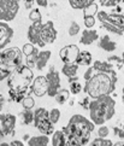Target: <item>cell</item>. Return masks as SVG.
<instances>
[{
    "instance_id": "1",
    "label": "cell",
    "mask_w": 124,
    "mask_h": 146,
    "mask_svg": "<svg viewBox=\"0 0 124 146\" xmlns=\"http://www.w3.org/2000/svg\"><path fill=\"white\" fill-rule=\"evenodd\" d=\"M115 105L116 102L110 97V94L99 97L90 102L88 110L92 122L98 126H101L106 121L111 119L115 115Z\"/></svg>"
},
{
    "instance_id": "2",
    "label": "cell",
    "mask_w": 124,
    "mask_h": 146,
    "mask_svg": "<svg viewBox=\"0 0 124 146\" xmlns=\"http://www.w3.org/2000/svg\"><path fill=\"white\" fill-rule=\"evenodd\" d=\"M95 124L89 119H87L82 115H74L68 123V126L63 127V132L74 137L76 140H78L82 146H84L89 143L92 132L94 130Z\"/></svg>"
},
{
    "instance_id": "3",
    "label": "cell",
    "mask_w": 124,
    "mask_h": 146,
    "mask_svg": "<svg viewBox=\"0 0 124 146\" xmlns=\"http://www.w3.org/2000/svg\"><path fill=\"white\" fill-rule=\"evenodd\" d=\"M83 91L88 97L96 99L102 96H108L115 91V81L105 72H96L89 80H87Z\"/></svg>"
},
{
    "instance_id": "4",
    "label": "cell",
    "mask_w": 124,
    "mask_h": 146,
    "mask_svg": "<svg viewBox=\"0 0 124 146\" xmlns=\"http://www.w3.org/2000/svg\"><path fill=\"white\" fill-rule=\"evenodd\" d=\"M34 79V74L30 68L25 64H22L15 69L9 76L7 86L10 90L15 91H27Z\"/></svg>"
},
{
    "instance_id": "5",
    "label": "cell",
    "mask_w": 124,
    "mask_h": 146,
    "mask_svg": "<svg viewBox=\"0 0 124 146\" xmlns=\"http://www.w3.org/2000/svg\"><path fill=\"white\" fill-rule=\"evenodd\" d=\"M23 64V53L18 47H10L0 51V68L13 71Z\"/></svg>"
},
{
    "instance_id": "6",
    "label": "cell",
    "mask_w": 124,
    "mask_h": 146,
    "mask_svg": "<svg viewBox=\"0 0 124 146\" xmlns=\"http://www.w3.org/2000/svg\"><path fill=\"white\" fill-rule=\"evenodd\" d=\"M34 126L40 130L41 134L52 135L54 132V124L49 121L48 111L45 108H39L34 111Z\"/></svg>"
},
{
    "instance_id": "7",
    "label": "cell",
    "mask_w": 124,
    "mask_h": 146,
    "mask_svg": "<svg viewBox=\"0 0 124 146\" xmlns=\"http://www.w3.org/2000/svg\"><path fill=\"white\" fill-rule=\"evenodd\" d=\"M22 0H0V21L11 22L16 18Z\"/></svg>"
},
{
    "instance_id": "8",
    "label": "cell",
    "mask_w": 124,
    "mask_h": 146,
    "mask_svg": "<svg viewBox=\"0 0 124 146\" xmlns=\"http://www.w3.org/2000/svg\"><path fill=\"white\" fill-rule=\"evenodd\" d=\"M57 39V30L54 28V23L48 21L42 24L40 30V47H45L48 44H53Z\"/></svg>"
},
{
    "instance_id": "9",
    "label": "cell",
    "mask_w": 124,
    "mask_h": 146,
    "mask_svg": "<svg viewBox=\"0 0 124 146\" xmlns=\"http://www.w3.org/2000/svg\"><path fill=\"white\" fill-rule=\"evenodd\" d=\"M98 19L101 23H108L112 24L113 27H116L118 29H121L122 32H124V16L119 13H107L105 11H98L96 12Z\"/></svg>"
},
{
    "instance_id": "10",
    "label": "cell",
    "mask_w": 124,
    "mask_h": 146,
    "mask_svg": "<svg viewBox=\"0 0 124 146\" xmlns=\"http://www.w3.org/2000/svg\"><path fill=\"white\" fill-rule=\"evenodd\" d=\"M30 93L36 97H44L48 92V81L46 76H38L30 83Z\"/></svg>"
},
{
    "instance_id": "11",
    "label": "cell",
    "mask_w": 124,
    "mask_h": 146,
    "mask_svg": "<svg viewBox=\"0 0 124 146\" xmlns=\"http://www.w3.org/2000/svg\"><path fill=\"white\" fill-rule=\"evenodd\" d=\"M22 53H23V57H25V65L30 68V69L35 68V62L39 54L38 47L33 44H25L22 48Z\"/></svg>"
},
{
    "instance_id": "12",
    "label": "cell",
    "mask_w": 124,
    "mask_h": 146,
    "mask_svg": "<svg viewBox=\"0 0 124 146\" xmlns=\"http://www.w3.org/2000/svg\"><path fill=\"white\" fill-rule=\"evenodd\" d=\"M16 126V117L11 113H0V132L4 135H11Z\"/></svg>"
},
{
    "instance_id": "13",
    "label": "cell",
    "mask_w": 124,
    "mask_h": 146,
    "mask_svg": "<svg viewBox=\"0 0 124 146\" xmlns=\"http://www.w3.org/2000/svg\"><path fill=\"white\" fill-rule=\"evenodd\" d=\"M46 79L48 81V92L47 96L49 97H54L55 93L58 92V90L60 88V77H59V72L53 70V68L49 70V72H47L46 75Z\"/></svg>"
},
{
    "instance_id": "14",
    "label": "cell",
    "mask_w": 124,
    "mask_h": 146,
    "mask_svg": "<svg viewBox=\"0 0 124 146\" xmlns=\"http://www.w3.org/2000/svg\"><path fill=\"white\" fill-rule=\"evenodd\" d=\"M80 53V48L76 45H66L60 50L59 56L64 63H74Z\"/></svg>"
},
{
    "instance_id": "15",
    "label": "cell",
    "mask_w": 124,
    "mask_h": 146,
    "mask_svg": "<svg viewBox=\"0 0 124 146\" xmlns=\"http://www.w3.org/2000/svg\"><path fill=\"white\" fill-rule=\"evenodd\" d=\"M13 38V29L7 24V22L0 21V50H4L6 45Z\"/></svg>"
},
{
    "instance_id": "16",
    "label": "cell",
    "mask_w": 124,
    "mask_h": 146,
    "mask_svg": "<svg viewBox=\"0 0 124 146\" xmlns=\"http://www.w3.org/2000/svg\"><path fill=\"white\" fill-rule=\"evenodd\" d=\"M42 27V21L40 22H33V24L28 29V40L30 44L38 45L40 47V30Z\"/></svg>"
},
{
    "instance_id": "17",
    "label": "cell",
    "mask_w": 124,
    "mask_h": 146,
    "mask_svg": "<svg viewBox=\"0 0 124 146\" xmlns=\"http://www.w3.org/2000/svg\"><path fill=\"white\" fill-rule=\"evenodd\" d=\"M49 58H51V51H42V52H39L38 58H36V62H35V68H36L38 70H42V69H45V66L47 65Z\"/></svg>"
},
{
    "instance_id": "18",
    "label": "cell",
    "mask_w": 124,
    "mask_h": 146,
    "mask_svg": "<svg viewBox=\"0 0 124 146\" xmlns=\"http://www.w3.org/2000/svg\"><path fill=\"white\" fill-rule=\"evenodd\" d=\"M98 38H99L98 32L90 28V29H87L83 32V34H82L81 39H80V42L83 45H90V44H93V41L98 40Z\"/></svg>"
},
{
    "instance_id": "19",
    "label": "cell",
    "mask_w": 124,
    "mask_h": 146,
    "mask_svg": "<svg viewBox=\"0 0 124 146\" xmlns=\"http://www.w3.org/2000/svg\"><path fill=\"white\" fill-rule=\"evenodd\" d=\"M48 144H49V138L48 135H45V134L30 137V139L28 140L29 146H48Z\"/></svg>"
},
{
    "instance_id": "20",
    "label": "cell",
    "mask_w": 124,
    "mask_h": 146,
    "mask_svg": "<svg viewBox=\"0 0 124 146\" xmlns=\"http://www.w3.org/2000/svg\"><path fill=\"white\" fill-rule=\"evenodd\" d=\"M93 68H94V70L98 72H105V74H112L113 72L112 64L107 63V62L96 60V62H94V64H93Z\"/></svg>"
},
{
    "instance_id": "21",
    "label": "cell",
    "mask_w": 124,
    "mask_h": 146,
    "mask_svg": "<svg viewBox=\"0 0 124 146\" xmlns=\"http://www.w3.org/2000/svg\"><path fill=\"white\" fill-rule=\"evenodd\" d=\"M78 66L80 65H77L75 62L74 63H64L63 68H61V72L68 77H74L77 75V70H78Z\"/></svg>"
},
{
    "instance_id": "22",
    "label": "cell",
    "mask_w": 124,
    "mask_h": 146,
    "mask_svg": "<svg viewBox=\"0 0 124 146\" xmlns=\"http://www.w3.org/2000/svg\"><path fill=\"white\" fill-rule=\"evenodd\" d=\"M99 46H100L102 50H105V51H107V52H112V51L116 50V42H115V41H112L108 35H104V36H102V38L100 39Z\"/></svg>"
},
{
    "instance_id": "23",
    "label": "cell",
    "mask_w": 124,
    "mask_h": 146,
    "mask_svg": "<svg viewBox=\"0 0 124 146\" xmlns=\"http://www.w3.org/2000/svg\"><path fill=\"white\" fill-rule=\"evenodd\" d=\"M75 63L77 65H89L92 63V54L88 51H82V52L80 51Z\"/></svg>"
},
{
    "instance_id": "24",
    "label": "cell",
    "mask_w": 124,
    "mask_h": 146,
    "mask_svg": "<svg viewBox=\"0 0 124 146\" xmlns=\"http://www.w3.org/2000/svg\"><path fill=\"white\" fill-rule=\"evenodd\" d=\"M51 141H52V146H64L65 137H64L63 130H55V132H53Z\"/></svg>"
},
{
    "instance_id": "25",
    "label": "cell",
    "mask_w": 124,
    "mask_h": 146,
    "mask_svg": "<svg viewBox=\"0 0 124 146\" xmlns=\"http://www.w3.org/2000/svg\"><path fill=\"white\" fill-rule=\"evenodd\" d=\"M69 96H70V91L65 90V88H59L58 92L55 93V96L53 97L55 99V102L60 104V105H63V104L69 99Z\"/></svg>"
},
{
    "instance_id": "26",
    "label": "cell",
    "mask_w": 124,
    "mask_h": 146,
    "mask_svg": "<svg viewBox=\"0 0 124 146\" xmlns=\"http://www.w3.org/2000/svg\"><path fill=\"white\" fill-rule=\"evenodd\" d=\"M70 6L75 10H83L92 3H94V0H69Z\"/></svg>"
},
{
    "instance_id": "27",
    "label": "cell",
    "mask_w": 124,
    "mask_h": 146,
    "mask_svg": "<svg viewBox=\"0 0 124 146\" xmlns=\"http://www.w3.org/2000/svg\"><path fill=\"white\" fill-rule=\"evenodd\" d=\"M27 91H15V90H10L9 94H10V100L16 102V103H22V100L24 99V97Z\"/></svg>"
},
{
    "instance_id": "28",
    "label": "cell",
    "mask_w": 124,
    "mask_h": 146,
    "mask_svg": "<svg viewBox=\"0 0 124 146\" xmlns=\"http://www.w3.org/2000/svg\"><path fill=\"white\" fill-rule=\"evenodd\" d=\"M20 117L23 118V123L32 124L34 122V111L29 110V109H24V111L20 112Z\"/></svg>"
},
{
    "instance_id": "29",
    "label": "cell",
    "mask_w": 124,
    "mask_h": 146,
    "mask_svg": "<svg viewBox=\"0 0 124 146\" xmlns=\"http://www.w3.org/2000/svg\"><path fill=\"white\" fill-rule=\"evenodd\" d=\"M98 12V4L92 3L87 7L83 9V16H95Z\"/></svg>"
},
{
    "instance_id": "30",
    "label": "cell",
    "mask_w": 124,
    "mask_h": 146,
    "mask_svg": "<svg viewBox=\"0 0 124 146\" xmlns=\"http://www.w3.org/2000/svg\"><path fill=\"white\" fill-rule=\"evenodd\" d=\"M48 117H49V121L52 122L53 124L58 123L59 118H60V110L59 109H52L51 111H48Z\"/></svg>"
},
{
    "instance_id": "31",
    "label": "cell",
    "mask_w": 124,
    "mask_h": 146,
    "mask_svg": "<svg viewBox=\"0 0 124 146\" xmlns=\"http://www.w3.org/2000/svg\"><path fill=\"white\" fill-rule=\"evenodd\" d=\"M29 19L32 21V22H40V21H42V15H41L40 10L33 9L29 13Z\"/></svg>"
},
{
    "instance_id": "32",
    "label": "cell",
    "mask_w": 124,
    "mask_h": 146,
    "mask_svg": "<svg viewBox=\"0 0 124 146\" xmlns=\"http://www.w3.org/2000/svg\"><path fill=\"white\" fill-rule=\"evenodd\" d=\"M22 105L24 109H29V110H32V109L35 106V100L33 97L30 96H25L24 99L22 100Z\"/></svg>"
},
{
    "instance_id": "33",
    "label": "cell",
    "mask_w": 124,
    "mask_h": 146,
    "mask_svg": "<svg viewBox=\"0 0 124 146\" xmlns=\"http://www.w3.org/2000/svg\"><path fill=\"white\" fill-rule=\"evenodd\" d=\"M81 91H82V85L78 81L70 82V92L72 93V94H78Z\"/></svg>"
},
{
    "instance_id": "34",
    "label": "cell",
    "mask_w": 124,
    "mask_h": 146,
    "mask_svg": "<svg viewBox=\"0 0 124 146\" xmlns=\"http://www.w3.org/2000/svg\"><path fill=\"white\" fill-rule=\"evenodd\" d=\"M101 28H105V29L108 30L110 33H115V34H117V35L123 34V32H122L121 29H118V28H116V27H113L112 24H108V23H101Z\"/></svg>"
},
{
    "instance_id": "35",
    "label": "cell",
    "mask_w": 124,
    "mask_h": 146,
    "mask_svg": "<svg viewBox=\"0 0 124 146\" xmlns=\"http://www.w3.org/2000/svg\"><path fill=\"white\" fill-rule=\"evenodd\" d=\"M83 23L87 29H90L95 24V17L94 16H83Z\"/></svg>"
},
{
    "instance_id": "36",
    "label": "cell",
    "mask_w": 124,
    "mask_h": 146,
    "mask_svg": "<svg viewBox=\"0 0 124 146\" xmlns=\"http://www.w3.org/2000/svg\"><path fill=\"white\" fill-rule=\"evenodd\" d=\"M80 33V25L77 24L76 22H71V25L69 28V35L70 36H75Z\"/></svg>"
},
{
    "instance_id": "37",
    "label": "cell",
    "mask_w": 124,
    "mask_h": 146,
    "mask_svg": "<svg viewBox=\"0 0 124 146\" xmlns=\"http://www.w3.org/2000/svg\"><path fill=\"white\" fill-rule=\"evenodd\" d=\"M122 0H99V3L102 5V6H117L118 4H119Z\"/></svg>"
},
{
    "instance_id": "38",
    "label": "cell",
    "mask_w": 124,
    "mask_h": 146,
    "mask_svg": "<svg viewBox=\"0 0 124 146\" xmlns=\"http://www.w3.org/2000/svg\"><path fill=\"white\" fill-rule=\"evenodd\" d=\"M108 133H110V130H108V128L106 126H104V124H101L99 127V129H98V135H99V138H107Z\"/></svg>"
},
{
    "instance_id": "39",
    "label": "cell",
    "mask_w": 124,
    "mask_h": 146,
    "mask_svg": "<svg viewBox=\"0 0 124 146\" xmlns=\"http://www.w3.org/2000/svg\"><path fill=\"white\" fill-rule=\"evenodd\" d=\"M10 74H11V71L5 70V69H3V68H0V82L4 81V80H6L7 77L10 76Z\"/></svg>"
},
{
    "instance_id": "40",
    "label": "cell",
    "mask_w": 124,
    "mask_h": 146,
    "mask_svg": "<svg viewBox=\"0 0 124 146\" xmlns=\"http://www.w3.org/2000/svg\"><path fill=\"white\" fill-rule=\"evenodd\" d=\"M94 74H95V70H94V68H93V66H90L89 69L86 71V74H84V76H83V77H84V80H86V81H87V80H89L90 77H92L93 75H94Z\"/></svg>"
},
{
    "instance_id": "41",
    "label": "cell",
    "mask_w": 124,
    "mask_h": 146,
    "mask_svg": "<svg viewBox=\"0 0 124 146\" xmlns=\"http://www.w3.org/2000/svg\"><path fill=\"white\" fill-rule=\"evenodd\" d=\"M99 144L100 146H112V141L108 140L107 138H99Z\"/></svg>"
},
{
    "instance_id": "42",
    "label": "cell",
    "mask_w": 124,
    "mask_h": 146,
    "mask_svg": "<svg viewBox=\"0 0 124 146\" xmlns=\"http://www.w3.org/2000/svg\"><path fill=\"white\" fill-rule=\"evenodd\" d=\"M89 98L90 97H86L84 99H82V102H81V105L83 106L84 109H87V110H88V108H89Z\"/></svg>"
},
{
    "instance_id": "43",
    "label": "cell",
    "mask_w": 124,
    "mask_h": 146,
    "mask_svg": "<svg viewBox=\"0 0 124 146\" xmlns=\"http://www.w3.org/2000/svg\"><path fill=\"white\" fill-rule=\"evenodd\" d=\"M36 4L41 7H46L48 5V0H36Z\"/></svg>"
},
{
    "instance_id": "44",
    "label": "cell",
    "mask_w": 124,
    "mask_h": 146,
    "mask_svg": "<svg viewBox=\"0 0 124 146\" xmlns=\"http://www.w3.org/2000/svg\"><path fill=\"white\" fill-rule=\"evenodd\" d=\"M24 4H25V9H32L33 4L35 3V0H23Z\"/></svg>"
},
{
    "instance_id": "45",
    "label": "cell",
    "mask_w": 124,
    "mask_h": 146,
    "mask_svg": "<svg viewBox=\"0 0 124 146\" xmlns=\"http://www.w3.org/2000/svg\"><path fill=\"white\" fill-rule=\"evenodd\" d=\"M10 146H24V144L22 141H19V140H12L10 143Z\"/></svg>"
},
{
    "instance_id": "46",
    "label": "cell",
    "mask_w": 124,
    "mask_h": 146,
    "mask_svg": "<svg viewBox=\"0 0 124 146\" xmlns=\"http://www.w3.org/2000/svg\"><path fill=\"white\" fill-rule=\"evenodd\" d=\"M88 146H100V144H99V138L94 139L92 143H89V145H88Z\"/></svg>"
},
{
    "instance_id": "47",
    "label": "cell",
    "mask_w": 124,
    "mask_h": 146,
    "mask_svg": "<svg viewBox=\"0 0 124 146\" xmlns=\"http://www.w3.org/2000/svg\"><path fill=\"white\" fill-rule=\"evenodd\" d=\"M4 98L3 97H0V111H1L3 110V106H4Z\"/></svg>"
},
{
    "instance_id": "48",
    "label": "cell",
    "mask_w": 124,
    "mask_h": 146,
    "mask_svg": "<svg viewBox=\"0 0 124 146\" xmlns=\"http://www.w3.org/2000/svg\"><path fill=\"white\" fill-rule=\"evenodd\" d=\"M112 146H124V141H118L116 144H113Z\"/></svg>"
},
{
    "instance_id": "49",
    "label": "cell",
    "mask_w": 124,
    "mask_h": 146,
    "mask_svg": "<svg viewBox=\"0 0 124 146\" xmlns=\"http://www.w3.org/2000/svg\"><path fill=\"white\" fill-rule=\"evenodd\" d=\"M28 139H30V137H29V135H28V134H25V135H24V137H23V140H28Z\"/></svg>"
},
{
    "instance_id": "50",
    "label": "cell",
    "mask_w": 124,
    "mask_h": 146,
    "mask_svg": "<svg viewBox=\"0 0 124 146\" xmlns=\"http://www.w3.org/2000/svg\"><path fill=\"white\" fill-rule=\"evenodd\" d=\"M0 146H10V144H5V143H3V144H0Z\"/></svg>"
},
{
    "instance_id": "51",
    "label": "cell",
    "mask_w": 124,
    "mask_h": 146,
    "mask_svg": "<svg viewBox=\"0 0 124 146\" xmlns=\"http://www.w3.org/2000/svg\"><path fill=\"white\" fill-rule=\"evenodd\" d=\"M123 100H124V88H123Z\"/></svg>"
},
{
    "instance_id": "52",
    "label": "cell",
    "mask_w": 124,
    "mask_h": 146,
    "mask_svg": "<svg viewBox=\"0 0 124 146\" xmlns=\"http://www.w3.org/2000/svg\"><path fill=\"white\" fill-rule=\"evenodd\" d=\"M122 129H123V130H124V124H123V127H122Z\"/></svg>"
}]
</instances>
